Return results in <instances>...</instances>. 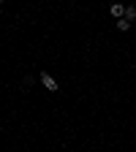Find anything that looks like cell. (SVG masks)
Returning a JSON list of instances; mask_svg holds the SVG:
<instances>
[{
	"instance_id": "6da1fadb",
	"label": "cell",
	"mask_w": 136,
	"mask_h": 152,
	"mask_svg": "<svg viewBox=\"0 0 136 152\" xmlns=\"http://www.w3.org/2000/svg\"><path fill=\"white\" fill-rule=\"evenodd\" d=\"M41 82H44V87H46V90H49V92H54V90H57V82H54V79H52V76H49V73H46V71H44V73H41Z\"/></svg>"
},
{
	"instance_id": "7a4b0ae2",
	"label": "cell",
	"mask_w": 136,
	"mask_h": 152,
	"mask_svg": "<svg viewBox=\"0 0 136 152\" xmlns=\"http://www.w3.org/2000/svg\"><path fill=\"white\" fill-rule=\"evenodd\" d=\"M109 11H112V16H117V19H123V16H125V6H123V3H112V6H109Z\"/></svg>"
},
{
	"instance_id": "5b68a950",
	"label": "cell",
	"mask_w": 136,
	"mask_h": 152,
	"mask_svg": "<svg viewBox=\"0 0 136 152\" xmlns=\"http://www.w3.org/2000/svg\"><path fill=\"white\" fill-rule=\"evenodd\" d=\"M0 3H3V0H0Z\"/></svg>"
},
{
	"instance_id": "277c9868",
	"label": "cell",
	"mask_w": 136,
	"mask_h": 152,
	"mask_svg": "<svg viewBox=\"0 0 136 152\" xmlns=\"http://www.w3.org/2000/svg\"><path fill=\"white\" fill-rule=\"evenodd\" d=\"M125 19H128V22H131V19H136V8H133V6L125 8Z\"/></svg>"
},
{
	"instance_id": "3957f363",
	"label": "cell",
	"mask_w": 136,
	"mask_h": 152,
	"mask_svg": "<svg viewBox=\"0 0 136 152\" xmlns=\"http://www.w3.org/2000/svg\"><path fill=\"white\" fill-rule=\"evenodd\" d=\"M117 30L120 33H128L131 30V22H128V19H117Z\"/></svg>"
}]
</instances>
